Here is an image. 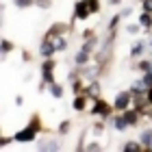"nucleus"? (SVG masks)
<instances>
[{"label":"nucleus","mask_w":152,"mask_h":152,"mask_svg":"<svg viewBox=\"0 0 152 152\" xmlns=\"http://www.w3.org/2000/svg\"><path fill=\"white\" fill-rule=\"evenodd\" d=\"M37 122H31V126H26L24 130H20V133L13 137L15 141H22V143H28V141H33L35 139V135H37Z\"/></svg>","instance_id":"nucleus-1"},{"label":"nucleus","mask_w":152,"mask_h":152,"mask_svg":"<svg viewBox=\"0 0 152 152\" xmlns=\"http://www.w3.org/2000/svg\"><path fill=\"white\" fill-rule=\"evenodd\" d=\"M130 98H133V94H130V91L117 94V98H115V102H113V109H115V111H126L128 104H130Z\"/></svg>","instance_id":"nucleus-2"},{"label":"nucleus","mask_w":152,"mask_h":152,"mask_svg":"<svg viewBox=\"0 0 152 152\" xmlns=\"http://www.w3.org/2000/svg\"><path fill=\"white\" fill-rule=\"evenodd\" d=\"M74 7H76V9H74V18H76V20H87V18H89V13H91V11H89L87 0H78Z\"/></svg>","instance_id":"nucleus-3"},{"label":"nucleus","mask_w":152,"mask_h":152,"mask_svg":"<svg viewBox=\"0 0 152 152\" xmlns=\"http://www.w3.org/2000/svg\"><path fill=\"white\" fill-rule=\"evenodd\" d=\"M54 50H57V46L52 44V39H46V41H41V46H39V52H41V57L44 59H50Z\"/></svg>","instance_id":"nucleus-4"},{"label":"nucleus","mask_w":152,"mask_h":152,"mask_svg":"<svg viewBox=\"0 0 152 152\" xmlns=\"http://www.w3.org/2000/svg\"><path fill=\"white\" fill-rule=\"evenodd\" d=\"M94 115H102V117H107L109 113H111V107H109L107 104V102H96V104H94V111H91Z\"/></svg>","instance_id":"nucleus-5"},{"label":"nucleus","mask_w":152,"mask_h":152,"mask_svg":"<svg viewBox=\"0 0 152 152\" xmlns=\"http://www.w3.org/2000/svg\"><path fill=\"white\" fill-rule=\"evenodd\" d=\"M124 117H126V122L130 124V126H133V124H137V120H139V113H137V111H130V109H126V111H124Z\"/></svg>","instance_id":"nucleus-6"},{"label":"nucleus","mask_w":152,"mask_h":152,"mask_svg":"<svg viewBox=\"0 0 152 152\" xmlns=\"http://www.w3.org/2000/svg\"><path fill=\"white\" fill-rule=\"evenodd\" d=\"M37 150H59V143L54 141V139H50V141H41L39 146H37Z\"/></svg>","instance_id":"nucleus-7"},{"label":"nucleus","mask_w":152,"mask_h":152,"mask_svg":"<svg viewBox=\"0 0 152 152\" xmlns=\"http://www.w3.org/2000/svg\"><path fill=\"white\" fill-rule=\"evenodd\" d=\"M139 141L143 143V146H148V148L152 146V128H150V130H143L141 137H139ZM150 150H152V148H150Z\"/></svg>","instance_id":"nucleus-8"},{"label":"nucleus","mask_w":152,"mask_h":152,"mask_svg":"<svg viewBox=\"0 0 152 152\" xmlns=\"http://www.w3.org/2000/svg\"><path fill=\"white\" fill-rule=\"evenodd\" d=\"M139 24H141V26H146V28H150V26H152V13L143 11L141 15H139Z\"/></svg>","instance_id":"nucleus-9"},{"label":"nucleus","mask_w":152,"mask_h":152,"mask_svg":"<svg viewBox=\"0 0 152 152\" xmlns=\"http://www.w3.org/2000/svg\"><path fill=\"white\" fill-rule=\"evenodd\" d=\"M143 48H146V44L143 41H137V44H133V48H130V57H139V54L143 52Z\"/></svg>","instance_id":"nucleus-10"},{"label":"nucleus","mask_w":152,"mask_h":152,"mask_svg":"<svg viewBox=\"0 0 152 152\" xmlns=\"http://www.w3.org/2000/svg\"><path fill=\"white\" fill-rule=\"evenodd\" d=\"M76 65H87V61H89V52L87 50H80L78 54H76Z\"/></svg>","instance_id":"nucleus-11"},{"label":"nucleus","mask_w":152,"mask_h":152,"mask_svg":"<svg viewBox=\"0 0 152 152\" xmlns=\"http://www.w3.org/2000/svg\"><path fill=\"white\" fill-rule=\"evenodd\" d=\"M113 124H115V128H117V130H126V126H130V124L126 122V117H124V115H122V117H115Z\"/></svg>","instance_id":"nucleus-12"},{"label":"nucleus","mask_w":152,"mask_h":152,"mask_svg":"<svg viewBox=\"0 0 152 152\" xmlns=\"http://www.w3.org/2000/svg\"><path fill=\"white\" fill-rule=\"evenodd\" d=\"M98 70H100L98 65H96V67H85V76L89 80H96V78H98Z\"/></svg>","instance_id":"nucleus-13"},{"label":"nucleus","mask_w":152,"mask_h":152,"mask_svg":"<svg viewBox=\"0 0 152 152\" xmlns=\"http://www.w3.org/2000/svg\"><path fill=\"white\" fill-rule=\"evenodd\" d=\"M50 94L54 96V98H61V96H63V87L57 85V83H50Z\"/></svg>","instance_id":"nucleus-14"},{"label":"nucleus","mask_w":152,"mask_h":152,"mask_svg":"<svg viewBox=\"0 0 152 152\" xmlns=\"http://www.w3.org/2000/svg\"><path fill=\"white\" fill-rule=\"evenodd\" d=\"M141 146L137 141H128V143H124V152H139Z\"/></svg>","instance_id":"nucleus-15"},{"label":"nucleus","mask_w":152,"mask_h":152,"mask_svg":"<svg viewBox=\"0 0 152 152\" xmlns=\"http://www.w3.org/2000/svg\"><path fill=\"white\" fill-rule=\"evenodd\" d=\"M85 96H78V98H76L74 100V109H76V111H83V109H85Z\"/></svg>","instance_id":"nucleus-16"},{"label":"nucleus","mask_w":152,"mask_h":152,"mask_svg":"<svg viewBox=\"0 0 152 152\" xmlns=\"http://www.w3.org/2000/svg\"><path fill=\"white\" fill-rule=\"evenodd\" d=\"M35 0H13V4L18 7V9H26V7H31Z\"/></svg>","instance_id":"nucleus-17"},{"label":"nucleus","mask_w":152,"mask_h":152,"mask_svg":"<svg viewBox=\"0 0 152 152\" xmlns=\"http://www.w3.org/2000/svg\"><path fill=\"white\" fill-rule=\"evenodd\" d=\"M96 44H98V39H87V44H83V50H87V52H91L94 48H96Z\"/></svg>","instance_id":"nucleus-18"},{"label":"nucleus","mask_w":152,"mask_h":152,"mask_svg":"<svg viewBox=\"0 0 152 152\" xmlns=\"http://www.w3.org/2000/svg\"><path fill=\"white\" fill-rule=\"evenodd\" d=\"M141 83H143V85H146L148 89L152 87V72H150V70H148L146 74H143V76H141Z\"/></svg>","instance_id":"nucleus-19"},{"label":"nucleus","mask_w":152,"mask_h":152,"mask_svg":"<svg viewBox=\"0 0 152 152\" xmlns=\"http://www.w3.org/2000/svg\"><path fill=\"white\" fill-rule=\"evenodd\" d=\"M87 4H89V11H91V13H98V11H100L98 0H87Z\"/></svg>","instance_id":"nucleus-20"},{"label":"nucleus","mask_w":152,"mask_h":152,"mask_svg":"<svg viewBox=\"0 0 152 152\" xmlns=\"http://www.w3.org/2000/svg\"><path fill=\"white\" fill-rule=\"evenodd\" d=\"M54 46H57V50H65L67 48V41L63 37H59V39H54Z\"/></svg>","instance_id":"nucleus-21"},{"label":"nucleus","mask_w":152,"mask_h":152,"mask_svg":"<svg viewBox=\"0 0 152 152\" xmlns=\"http://www.w3.org/2000/svg\"><path fill=\"white\" fill-rule=\"evenodd\" d=\"M98 91H100V87H98V83H91V85H89V96H94V98H96V96H98Z\"/></svg>","instance_id":"nucleus-22"},{"label":"nucleus","mask_w":152,"mask_h":152,"mask_svg":"<svg viewBox=\"0 0 152 152\" xmlns=\"http://www.w3.org/2000/svg\"><path fill=\"white\" fill-rule=\"evenodd\" d=\"M150 65H152V61H141V63H137V67H139V70H143V72H148Z\"/></svg>","instance_id":"nucleus-23"},{"label":"nucleus","mask_w":152,"mask_h":152,"mask_svg":"<svg viewBox=\"0 0 152 152\" xmlns=\"http://www.w3.org/2000/svg\"><path fill=\"white\" fill-rule=\"evenodd\" d=\"M11 48H13V44H11L9 39H4V41H2V54H7V52L11 50Z\"/></svg>","instance_id":"nucleus-24"},{"label":"nucleus","mask_w":152,"mask_h":152,"mask_svg":"<svg viewBox=\"0 0 152 152\" xmlns=\"http://www.w3.org/2000/svg\"><path fill=\"white\" fill-rule=\"evenodd\" d=\"M141 7H143V11L152 13V0H141Z\"/></svg>","instance_id":"nucleus-25"},{"label":"nucleus","mask_w":152,"mask_h":152,"mask_svg":"<svg viewBox=\"0 0 152 152\" xmlns=\"http://www.w3.org/2000/svg\"><path fill=\"white\" fill-rule=\"evenodd\" d=\"M67 130H70V122H61V126H59V133H61V135H65Z\"/></svg>","instance_id":"nucleus-26"},{"label":"nucleus","mask_w":152,"mask_h":152,"mask_svg":"<svg viewBox=\"0 0 152 152\" xmlns=\"http://www.w3.org/2000/svg\"><path fill=\"white\" fill-rule=\"evenodd\" d=\"M35 4L39 9H48V7H50V0H35Z\"/></svg>","instance_id":"nucleus-27"},{"label":"nucleus","mask_w":152,"mask_h":152,"mask_svg":"<svg viewBox=\"0 0 152 152\" xmlns=\"http://www.w3.org/2000/svg\"><path fill=\"white\" fill-rule=\"evenodd\" d=\"M126 31L130 33V35H135V33H139V26H137V24H128V26H126Z\"/></svg>","instance_id":"nucleus-28"},{"label":"nucleus","mask_w":152,"mask_h":152,"mask_svg":"<svg viewBox=\"0 0 152 152\" xmlns=\"http://www.w3.org/2000/svg\"><path fill=\"white\" fill-rule=\"evenodd\" d=\"M87 150H102V146L100 143H89V146H85Z\"/></svg>","instance_id":"nucleus-29"},{"label":"nucleus","mask_w":152,"mask_h":152,"mask_svg":"<svg viewBox=\"0 0 152 152\" xmlns=\"http://www.w3.org/2000/svg\"><path fill=\"white\" fill-rule=\"evenodd\" d=\"M117 22H120V15H113V20H111V24H109V26H111V28H115Z\"/></svg>","instance_id":"nucleus-30"},{"label":"nucleus","mask_w":152,"mask_h":152,"mask_svg":"<svg viewBox=\"0 0 152 152\" xmlns=\"http://www.w3.org/2000/svg\"><path fill=\"white\" fill-rule=\"evenodd\" d=\"M117 2H120V0H109V4H117Z\"/></svg>","instance_id":"nucleus-31"},{"label":"nucleus","mask_w":152,"mask_h":152,"mask_svg":"<svg viewBox=\"0 0 152 152\" xmlns=\"http://www.w3.org/2000/svg\"><path fill=\"white\" fill-rule=\"evenodd\" d=\"M148 48H150V52H152V39H150V41H148Z\"/></svg>","instance_id":"nucleus-32"}]
</instances>
